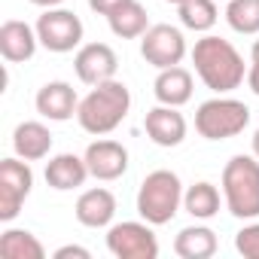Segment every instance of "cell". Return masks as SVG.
Segmentation results:
<instances>
[{
	"mask_svg": "<svg viewBox=\"0 0 259 259\" xmlns=\"http://www.w3.org/2000/svg\"><path fill=\"white\" fill-rule=\"evenodd\" d=\"M34 189V171L25 159L13 156L0 162V220L13 223Z\"/></svg>",
	"mask_w": 259,
	"mask_h": 259,
	"instance_id": "8",
	"label": "cell"
},
{
	"mask_svg": "<svg viewBox=\"0 0 259 259\" xmlns=\"http://www.w3.org/2000/svg\"><path fill=\"white\" fill-rule=\"evenodd\" d=\"M125 4H132V0H89V10L92 13H98V16H113L116 10H122Z\"/></svg>",
	"mask_w": 259,
	"mask_h": 259,
	"instance_id": "26",
	"label": "cell"
},
{
	"mask_svg": "<svg viewBox=\"0 0 259 259\" xmlns=\"http://www.w3.org/2000/svg\"><path fill=\"white\" fill-rule=\"evenodd\" d=\"M52 256H55V259H70V256H73V259H89L92 253H89L85 247H79V244H64V247H58Z\"/></svg>",
	"mask_w": 259,
	"mask_h": 259,
	"instance_id": "27",
	"label": "cell"
},
{
	"mask_svg": "<svg viewBox=\"0 0 259 259\" xmlns=\"http://www.w3.org/2000/svg\"><path fill=\"white\" fill-rule=\"evenodd\" d=\"M247 85H250V92L259 98V64H253V61H250V67H247Z\"/></svg>",
	"mask_w": 259,
	"mask_h": 259,
	"instance_id": "28",
	"label": "cell"
},
{
	"mask_svg": "<svg viewBox=\"0 0 259 259\" xmlns=\"http://www.w3.org/2000/svg\"><path fill=\"white\" fill-rule=\"evenodd\" d=\"M174 253L180 259H210L217 253V232L207 226H186L174 238Z\"/></svg>",
	"mask_w": 259,
	"mask_h": 259,
	"instance_id": "19",
	"label": "cell"
},
{
	"mask_svg": "<svg viewBox=\"0 0 259 259\" xmlns=\"http://www.w3.org/2000/svg\"><path fill=\"white\" fill-rule=\"evenodd\" d=\"M107 250L116 259H156L159 256V241L153 226L144 223H116L107 229Z\"/></svg>",
	"mask_w": 259,
	"mask_h": 259,
	"instance_id": "7",
	"label": "cell"
},
{
	"mask_svg": "<svg viewBox=\"0 0 259 259\" xmlns=\"http://www.w3.org/2000/svg\"><path fill=\"white\" fill-rule=\"evenodd\" d=\"M183 207L195 220H213L220 213V189L207 180H198L183 192Z\"/></svg>",
	"mask_w": 259,
	"mask_h": 259,
	"instance_id": "22",
	"label": "cell"
},
{
	"mask_svg": "<svg viewBox=\"0 0 259 259\" xmlns=\"http://www.w3.org/2000/svg\"><path fill=\"white\" fill-rule=\"evenodd\" d=\"M85 165H89V174L101 183H110V180H119L125 171H128V150L119 144V141H95L85 147Z\"/></svg>",
	"mask_w": 259,
	"mask_h": 259,
	"instance_id": "12",
	"label": "cell"
},
{
	"mask_svg": "<svg viewBox=\"0 0 259 259\" xmlns=\"http://www.w3.org/2000/svg\"><path fill=\"white\" fill-rule=\"evenodd\" d=\"M34 28H37L40 46L49 49V52H58V55L79 49V46H82V34H85L79 16L70 13V10H61V7L46 10V13L37 19Z\"/></svg>",
	"mask_w": 259,
	"mask_h": 259,
	"instance_id": "6",
	"label": "cell"
},
{
	"mask_svg": "<svg viewBox=\"0 0 259 259\" xmlns=\"http://www.w3.org/2000/svg\"><path fill=\"white\" fill-rule=\"evenodd\" d=\"M223 198L232 217L256 220L259 217V159L232 156L223 168Z\"/></svg>",
	"mask_w": 259,
	"mask_h": 259,
	"instance_id": "3",
	"label": "cell"
},
{
	"mask_svg": "<svg viewBox=\"0 0 259 259\" xmlns=\"http://www.w3.org/2000/svg\"><path fill=\"white\" fill-rule=\"evenodd\" d=\"M13 150L25 162H40L52 153V132L43 122H19L13 132Z\"/></svg>",
	"mask_w": 259,
	"mask_h": 259,
	"instance_id": "17",
	"label": "cell"
},
{
	"mask_svg": "<svg viewBox=\"0 0 259 259\" xmlns=\"http://www.w3.org/2000/svg\"><path fill=\"white\" fill-rule=\"evenodd\" d=\"M110 31L119 37V40H138L150 31V19H147V10L138 4V0H132V4H125L122 10H116L110 19Z\"/></svg>",
	"mask_w": 259,
	"mask_h": 259,
	"instance_id": "20",
	"label": "cell"
},
{
	"mask_svg": "<svg viewBox=\"0 0 259 259\" xmlns=\"http://www.w3.org/2000/svg\"><path fill=\"white\" fill-rule=\"evenodd\" d=\"M0 256L4 259H43L46 247L28 229H7L0 235Z\"/></svg>",
	"mask_w": 259,
	"mask_h": 259,
	"instance_id": "21",
	"label": "cell"
},
{
	"mask_svg": "<svg viewBox=\"0 0 259 259\" xmlns=\"http://www.w3.org/2000/svg\"><path fill=\"white\" fill-rule=\"evenodd\" d=\"M37 46H40L37 28H31L28 22H19V19L4 22V28H0V55L10 64L31 61L37 55Z\"/></svg>",
	"mask_w": 259,
	"mask_h": 259,
	"instance_id": "15",
	"label": "cell"
},
{
	"mask_svg": "<svg viewBox=\"0 0 259 259\" xmlns=\"http://www.w3.org/2000/svg\"><path fill=\"white\" fill-rule=\"evenodd\" d=\"M250 61H253V64H259V40H256V43H253V49H250Z\"/></svg>",
	"mask_w": 259,
	"mask_h": 259,
	"instance_id": "30",
	"label": "cell"
},
{
	"mask_svg": "<svg viewBox=\"0 0 259 259\" xmlns=\"http://www.w3.org/2000/svg\"><path fill=\"white\" fill-rule=\"evenodd\" d=\"M89 165H85V156H73V153H58L46 162V183L58 192H70V189H79L85 180H89Z\"/></svg>",
	"mask_w": 259,
	"mask_h": 259,
	"instance_id": "16",
	"label": "cell"
},
{
	"mask_svg": "<svg viewBox=\"0 0 259 259\" xmlns=\"http://www.w3.org/2000/svg\"><path fill=\"white\" fill-rule=\"evenodd\" d=\"M177 16H180L183 28H189L195 34H204L217 25L220 10H217V0H183L177 7Z\"/></svg>",
	"mask_w": 259,
	"mask_h": 259,
	"instance_id": "23",
	"label": "cell"
},
{
	"mask_svg": "<svg viewBox=\"0 0 259 259\" xmlns=\"http://www.w3.org/2000/svg\"><path fill=\"white\" fill-rule=\"evenodd\" d=\"M165 4H174V7H180V4H183V0H165Z\"/></svg>",
	"mask_w": 259,
	"mask_h": 259,
	"instance_id": "32",
	"label": "cell"
},
{
	"mask_svg": "<svg viewBox=\"0 0 259 259\" xmlns=\"http://www.w3.org/2000/svg\"><path fill=\"white\" fill-rule=\"evenodd\" d=\"M116 67L119 58L107 43H85L73 55V70L85 85H101L107 79H116Z\"/></svg>",
	"mask_w": 259,
	"mask_h": 259,
	"instance_id": "10",
	"label": "cell"
},
{
	"mask_svg": "<svg viewBox=\"0 0 259 259\" xmlns=\"http://www.w3.org/2000/svg\"><path fill=\"white\" fill-rule=\"evenodd\" d=\"M226 22L235 34H259V0H226Z\"/></svg>",
	"mask_w": 259,
	"mask_h": 259,
	"instance_id": "24",
	"label": "cell"
},
{
	"mask_svg": "<svg viewBox=\"0 0 259 259\" xmlns=\"http://www.w3.org/2000/svg\"><path fill=\"white\" fill-rule=\"evenodd\" d=\"M235 250L244 259H259V223H247L235 235Z\"/></svg>",
	"mask_w": 259,
	"mask_h": 259,
	"instance_id": "25",
	"label": "cell"
},
{
	"mask_svg": "<svg viewBox=\"0 0 259 259\" xmlns=\"http://www.w3.org/2000/svg\"><path fill=\"white\" fill-rule=\"evenodd\" d=\"M73 217L85 229H107L116 217V195L104 186L85 189L73 204Z\"/></svg>",
	"mask_w": 259,
	"mask_h": 259,
	"instance_id": "14",
	"label": "cell"
},
{
	"mask_svg": "<svg viewBox=\"0 0 259 259\" xmlns=\"http://www.w3.org/2000/svg\"><path fill=\"white\" fill-rule=\"evenodd\" d=\"M192 64H195L198 79L210 92H217V95L235 92L247 79V67H244L241 52L229 40L213 37V34H204L201 40H195V46H192Z\"/></svg>",
	"mask_w": 259,
	"mask_h": 259,
	"instance_id": "1",
	"label": "cell"
},
{
	"mask_svg": "<svg viewBox=\"0 0 259 259\" xmlns=\"http://www.w3.org/2000/svg\"><path fill=\"white\" fill-rule=\"evenodd\" d=\"M141 55L156 70L174 67V64H180L186 58V37L174 25H153L141 37Z\"/></svg>",
	"mask_w": 259,
	"mask_h": 259,
	"instance_id": "9",
	"label": "cell"
},
{
	"mask_svg": "<svg viewBox=\"0 0 259 259\" xmlns=\"http://www.w3.org/2000/svg\"><path fill=\"white\" fill-rule=\"evenodd\" d=\"M183 204V183L174 171L159 168L153 174L144 177L141 189H138V213L141 220H147L150 226H165L177 217Z\"/></svg>",
	"mask_w": 259,
	"mask_h": 259,
	"instance_id": "4",
	"label": "cell"
},
{
	"mask_svg": "<svg viewBox=\"0 0 259 259\" xmlns=\"http://www.w3.org/2000/svg\"><path fill=\"white\" fill-rule=\"evenodd\" d=\"M34 107H37V113H40L43 119H49V122H67V119L76 116L79 98H76V89H73L70 82L52 79V82H46V85L37 92Z\"/></svg>",
	"mask_w": 259,
	"mask_h": 259,
	"instance_id": "13",
	"label": "cell"
},
{
	"mask_svg": "<svg viewBox=\"0 0 259 259\" xmlns=\"http://www.w3.org/2000/svg\"><path fill=\"white\" fill-rule=\"evenodd\" d=\"M34 7H43V10H52V7H61L64 0H31Z\"/></svg>",
	"mask_w": 259,
	"mask_h": 259,
	"instance_id": "29",
	"label": "cell"
},
{
	"mask_svg": "<svg viewBox=\"0 0 259 259\" xmlns=\"http://www.w3.org/2000/svg\"><path fill=\"white\" fill-rule=\"evenodd\" d=\"M250 125V107L238 98H210L195 110V132L204 141H229Z\"/></svg>",
	"mask_w": 259,
	"mask_h": 259,
	"instance_id": "5",
	"label": "cell"
},
{
	"mask_svg": "<svg viewBox=\"0 0 259 259\" xmlns=\"http://www.w3.org/2000/svg\"><path fill=\"white\" fill-rule=\"evenodd\" d=\"M144 128H147V138L165 150L180 147L186 141V116L180 113V107H168V104L153 107L144 119Z\"/></svg>",
	"mask_w": 259,
	"mask_h": 259,
	"instance_id": "11",
	"label": "cell"
},
{
	"mask_svg": "<svg viewBox=\"0 0 259 259\" xmlns=\"http://www.w3.org/2000/svg\"><path fill=\"white\" fill-rule=\"evenodd\" d=\"M253 156L259 159V128H256V132H253Z\"/></svg>",
	"mask_w": 259,
	"mask_h": 259,
	"instance_id": "31",
	"label": "cell"
},
{
	"mask_svg": "<svg viewBox=\"0 0 259 259\" xmlns=\"http://www.w3.org/2000/svg\"><path fill=\"white\" fill-rule=\"evenodd\" d=\"M132 110V92L119 79H107L101 85H92V92L79 101L76 119L79 128L95 138H104L122 125V119Z\"/></svg>",
	"mask_w": 259,
	"mask_h": 259,
	"instance_id": "2",
	"label": "cell"
},
{
	"mask_svg": "<svg viewBox=\"0 0 259 259\" xmlns=\"http://www.w3.org/2000/svg\"><path fill=\"white\" fill-rule=\"evenodd\" d=\"M153 95H156L159 104H168V107L189 104V98H192V73L186 67H180V64L159 70V76L153 82Z\"/></svg>",
	"mask_w": 259,
	"mask_h": 259,
	"instance_id": "18",
	"label": "cell"
}]
</instances>
